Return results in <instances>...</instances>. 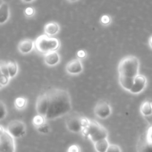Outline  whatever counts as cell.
<instances>
[{
	"label": "cell",
	"instance_id": "1f68e13d",
	"mask_svg": "<svg viewBox=\"0 0 152 152\" xmlns=\"http://www.w3.org/2000/svg\"><path fill=\"white\" fill-rule=\"evenodd\" d=\"M77 55L79 59H85L86 56H87V53H86V52L84 50H80L77 52Z\"/></svg>",
	"mask_w": 152,
	"mask_h": 152
},
{
	"label": "cell",
	"instance_id": "ba28073f",
	"mask_svg": "<svg viewBox=\"0 0 152 152\" xmlns=\"http://www.w3.org/2000/svg\"><path fill=\"white\" fill-rule=\"evenodd\" d=\"M94 111L96 117L102 119V120H105L111 116V113H112V109L108 102L105 100H99L95 105Z\"/></svg>",
	"mask_w": 152,
	"mask_h": 152
},
{
	"label": "cell",
	"instance_id": "5b68a950",
	"mask_svg": "<svg viewBox=\"0 0 152 152\" xmlns=\"http://www.w3.org/2000/svg\"><path fill=\"white\" fill-rule=\"evenodd\" d=\"M90 120L78 113H72L65 120V125L68 131L73 133L83 132L84 129L88 126Z\"/></svg>",
	"mask_w": 152,
	"mask_h": 152
},
{
	"label": "cell",
	"instance_id": "e575fe53",
	"mask_svg": "<svg viewBox=\"0 0 152 152\" xmlns=\"http://www.w3.org/2000/svg\"><path fill=\"white\" fill-rule=\"evenodd\" d=\"M69 1H71V2H74V1H77V0H68Z\"/></svg>",
	"mask_w": 152,
	"mask_h": 152
},
{
	"label": "cell",
	"instance_id": "ffe728a7",
	"mask_svg": "<svg viewBox=\"0 0 152 152\" xmlns=\"http://www.w3.org/2000/svg\"><path fill=\"white\" fill-rule=\"evenodd\" d=\"M27 104H28V99L23 96L17 97L14 101L15 108L19 111H22V110L25 109L27 106Z\"/></svg>",
	"mask_w": 152,
	"mask_h": 152
},
{
	"label": "cell",
	"instance_id": "d6986e66",
	"mask_svg": "<svg viewBox=\"0 0 152 152\" xmlns=\"http://www.w3.org/2000/svg\"><path fill=\"white\" fill-rule=\"evenodd\" d=\"M140 113L145 117H149L152 116V103L150 101H145L141 105Z\"/></svg>",
	"mask_w": 152,
	"mask_h": 152
},
{
	"label": "cell",
	"instance_id": "5bb4252c",
	"mask_svg": "<svg viewBox=\"0 0 152 152\" xmlns=\"http://www.w3.org/2000/svg\"><path fill=\"white\" fill-rule=\"evenodd\" d=\"M10 17V8L7 2L1 1L0 4V24L3 25L7 22Z\"/></svg>",
	"mask_w": 152,
	"mask_h": 152
},
{
	"label": "cell",
	"instance_id": "4fadbf2b",
	"mask_svg": "<svg viewBox=\"0 0 152 152\" xmlns=\"http://www.w3.org/2000/svg\"><path fill=\"white\" fill-rule=\"evenodd\" d=\"M44 62L48 66H56L60 62V56L56 50L49 52L44 54Z\"/></svg>",
	"mask_w": 152,
	"mask_h": 152
},
{
	"label": "cell",
	"instance_id": "277c9868",
	"mask_svg": "<svg viewBox=\"0 0 152 152\" xmlns=\"http://www.w3.org/2000/svg\"><path fill=\"white\" fill-rule=\"evenodd\" d=\"M82 133L84 136L88 137L93 142L106 139L108 135L107 129L94 120H90L88 126L85 128Z\"/></svg>",
	"mask_w": 152,
	"mask_h": 152
},
{
	"label": "cell",
	"instance_id": "d6a6232c",
	"mask_svg": "<svg viewBox=\"0 0 152 152\" xmlns=\"http://www.w3.org/2000/svg\"><path fill=\"white\" fill-rule=\"evenodd\" d=\"M148 44H149L150 48L152 49V36L149 38V40H148Z\"/></svg>",
	"mask_w": 152,
	"mask_h": 152
},
{
	"label": "cell",
	"instance_id": "8992f818",
	"mask_svg": "<svg viewBox=\"0 0 152 152\" xmlns=\"http://www.w3.org/2000/svg\"><path fill=\"white\" fill-rule=\"evenodd\" d=\"M14 137L4 129L0 126V152H15Z\"/></svg>",
	"mask_w": 152,
	"mask_h": 152
},
{
	"label": "cell",
	"instance_id": "f546056e",
	"mask_svg": "<svg viewBox=\"0 0 152 152\" xmlns=\"http://www.w3.org/2000/svg\"><path fill=\"white\" fill-rule=\"evenodd\" d=\"M145 139H146L147 142L152 144V125L147 130L146 134H145Z\"/></svg>",
	"mask_w": 152,
	"mask_h": 152
},
{
	"label": "cell",
	"instance_id": "9a60e30c",
	"mask_svg": "<svg viewBox=\"0 0 152 152\" xmlns=\"http://www.w3.org/2000/svg\"><path fill=\"white\" fill-rule=\"evenodd\" d=\"M59 25L56 22H50L45 25L44 28L45 34L48 36H54L59 32Z\"/></svg>",
	"mask_w": 152,
	"mask_h": 152
},
{
	"label": "cell",
	"instance_id": "e0dca14e",
	"mask_svg": "<svg viewBox=\"0 0 152 152\" xmlns=\"http://www.w3.org/2000/svg\"><path fill=\"white\" fill-rule=\"evenodd\" d=\"M137 152H152V144L147 142L145 136L140 139L137 144Z\"/></svg>",
	"mask_w": 152,
	"mask_h": 152
},
{
	"label": "cell",
	"instance_id": "6da1fadb",
	"mask_svg": "<svg viewBox=\"0 0 152 152\" xmlns=\"http://www.w3.org/2000/svg\"><path fill=\"white\" fill-rule=\"evenodd\" d=\"M49 97V108L46 120H53L68 114L72 109L71 97L68 91L52 88L47 91Z\"/></svg>",
	"mask_w": 152,
	"mask_h": 152
},
{
	"label": "cell",
	"instance_id": "3957f363",
	"mask_svg": "<svg viewBox=\"0 0 152 152\" xmlns=\"http://www.w3.org/2000/svg\"><path fill=\"white\" fill-rule=\"evenodd\" d=\"M59 47H60V42L58 39L50 37V36L46 34L39 36L35 40L36 50L42 54L57 50Z\"/></svg>",
	"mask_w": 152,
	"mask_h": 152
},
{
	"label": "cell",
	"instance_id": "4dcf8cb0",
	"mask_svg": "<svg viewBox=\"0 0 152 152\" xmlns=\"http://www.w3.org/2000/svg\"><path fill=\"white\" fill-rule=\"evenodd\" d=\"M67 152H81V148L78 145L74 144V145H70Z\"/></svg>",
	"mask_w": 152,
	"mask_h": 152
},
{
	"label": "cell",
	"instance_id": "9c48e42d",
	"mask_svg": "<svg viewBox=\"0 0 152 152\" xmlns=\"http://www.w3.org/2000/svg\"><path fill=\"white\" fill-rule=\"evenodd\" d=\"M49 108V97L47 92L42 94L38 96L36 102V111L37 114L45 117Z\"/></svg>",
	"mask_w": 152,
	"mask_h": 152
},
{
	"label": "cell",
	"instance_id": "44dd1931",
	"mask_svg": "<svg viewBox=\"0 0 152 152\" xmlns=\"http://www.w3.org/2000/svg\"><path fill=\"white\" fill-rule=\"evenodd\" d=\"M7 65H8V70H9V74H10V78H14L16 76L18 73V65L15 61H9L7 62Z\"/></svg>",
	"mask_w": 152,
	"mask_h": 152
},
{
	"label": "cell",
	"instance_id": "cb8c5ba5",
	"mask_svg": "<svg viewBox=\"0 0 152 152\" xmlns=\"http://www.w3.org/2000/svg\"><path fill=\"white\" fill-rule=\"evenodd\" d=\"M36 129H37L40 134H48L50 132V127L47 123H44V124H42V126L36 128Z\"/></svg>",
	"mask_w": 152,
	"mask_h": 152
},
{
	"label": "cell",
	"instance_id": "83f0119b",
	"mask_svg": "<svg viewBox=\"0 0 152 152\" xmlns=\"http://www.w3.org/2000/svg\"><path fill=\"white\" fill-rule=\"evenodd\" d=\"M24 13L28 17H31V16H34V14H35V9L32 7H28L25 9Z\"/></svg>",
	"mask_w": 152,
	"mask_h": 152
},
{
	"label": "cell",
	"instance_id": "4316f807",
	"mask_svg": "<svg viewBox=\"0 0 152 152\" xmlns=\"http://www.w3.org/2000/svg\"><path fill=\"white\" fill-rule=\"evenodd\" d=\"M10 79V77H6L4 74H1V77H0V85H1V87H4V86H7L9 83Z\"/></svg>",
	"mask_w": 152,
	"mask_h": 152
},
{
	"label": "cell",
	"instance_id": "2e32d148",
	"mask_svg": "<svg viewBox=\"0 0 152 152\" xmlns=\"http://www.w3.org/2000/svg\"><path fill=\"white\" fill-rule=\"evenodd\" d=\"M134 82V78L119 75V83L123 89L128 91H129L132 88Z\"/></svg>",
	"mask_w": 152,
	"mask_h": 152
},
{
	"label": "cell",
	"instance_id": "ac0fdd59",
	"mask_svg": "<svg viewBox=\"0 0 152 152\" xmlns=\"http://www.w3.org/2000/svg\"><path fill=\"white\" fill-rule=\"evenodd\" d=\"M94 148L96 152H106L110 145L107 138L94 142Z\"/></svg>",
	"mask_w": 152,
	"mask_h": 152
},
{
	"label": "cell",
	"instance_id": "7a4b0ae2",
	"mask_svg": "<svg viewBox=\"0 0 152 152\" xmlns=\"http://www.w3.org/2000/svg\"><path fill=\"white\" fill-rule=\"evenodd\" d=\"M140 61L137 56L129 55L123 57L118 65L119 75L135 78L139 74Z\"/></svg>",
	"mask_w": 152,
	"mask_h": 152
},
{
	"label": "cell",
	"instance_id": "d4e9b609",
	"mask_svg": "<svg viewBox=\"0 0 152 152\" xmlns=\"http://www.w3.org/2000/svg\"><path fill=\"white\" fill-rule=\"evenodd\" d=\"M100 23L104 26H108L111 23V18L108 15H103L100 19Z\"/></svg>",
	"mask_w": 152,
	"mask_h": 152
},
{
	"label": "cell",
	"instance_id": "52a82bcc",
	"mask_svg": "<svg viewBox=\"0 0 152 152\" xmlns=\"http://www.w3.org/2000/svg\"><path fill=\"white\" fill-rule=\"evenodd\" d=\"M6 130L14 138H20L26 133V126L22 120H14L9 122Z\"/></svg>",
	"mask_w": 152,
	"mask_h": 152
},
{
	"label": "cell",
	"instance_id": "484cf974",
	"mask_svg": "<svg viewBox=\"0 0 152 152\" xmlns=\"http://www.w3.org/2000/svg\"><path fill=\"white\" fill-rule=\"evenodd\" d=\"M0 111H1V113H0V120H2L7 115V108H6L5 105H4L2 101L0 102Z\"/></svg>",
	"mask_w": 152,
	"mask_h": 152
},
{
	"label": "cell",
	"instance_id": "7c38bea8",
	"mask_svg": "<svg viewBox=\"0 0 152 152\" xmlns=\"http://www.w3.org/2000/svg\"><path fill=\"white\" fill-rule=\"evenodd\" d=\"M35 48V41L31 39H25L19 42L18 44V50L22 54L31 53Z\"/></svg>",
	"mask_w": 152,
	"mask_h": 152
},
{
	"label": "cell",
	"instance_id": "836d02e7",
	"mask_svg": "<svg viewBox=\"0 0 152 152\" xmlns=\"http://www.w3.org/2000/svg\"><path fill=\"white\" fill-rule=\"evenodd\" d=\"M22 1L25 3H31V2H32L34 0H22Z\"/></svg>",
	"mask_w": 152,
	"mask_h": 152
},
{
	"label": "cell",
	"instance_id": "603a6c76",
	"mask_svg": "<svg viewBox=\"0 0 152 152\" xmlns=\"http://www.w3.org/2000/svg\"><path fill=\"white\" fill-rule=\"evenodd\" d=\"M0 71H1V74H4L6 77H10V74H9V70H8V65H7V62L1 60L0 62Z\"/></svg>",
	"mask_w": 152,
	"mask_h": 152
},
{
	"label": "cell",
	"instance_id": "8fae6325",
	"mask_svg": "<svg viewBox=\"0 0 152 152\" xmlns=\"http://www.w3.org/2000/svg\"><path fill=\"white\" fill-rule=\"evenodd\" d=\"M66 72L70 75H78L83 71V65L80 59H74L67 63Z\"/></svg>",
	"mask_w": 152,
	"mask_h": 152
},
{
	"label": "cell",
	"instance_id": "f1b7e54d",
	"mask_svg": "<svg viewBox=\"0 0 152 152\" xmlns=\"http://www.w3.org/2000/svg\"><path fill=\"white\" fill-rule=\"evenodd\" d=\"M106 152H122L121 148L116 144H110Z\"/></svg>",
	"mask_w": 152,
	"mask_h": 152
},
{
	"label": "cell",
	"instance_id": "7402d4cb",
	"mask_svg": "<svg viewBox=\"0 0 152 152\" xmlns=\"http://www.w3.org/2000/svg\"><path fill=\"white\" fill-rule=\"evenodd\" d=\"M46 118L45 117H43V116L39 115V114H37V116L34 117L32 120V123L34 125V126L35 128L39 127V126H42V124L46 123Z\"/></svg>",
	"mask_w": 152,
	"mask_h": 152
},
{
	"label": "cell",
	"instance_id": "30bf717a",
	"mask_svg": "<svg viewBox=\"0 0 152 152\" xmlns=\"http://www.w3.org/2000/svg\"><path fill=\"white\" fill-rule=\"evenodd\" d=\"M147 86V79L144 75L138 74L134 78V85L129 92L133 94H139L143 91Z\"/></svg>",
	"mask_w": 152,
	"mask_h": 152
}]
</instances>
